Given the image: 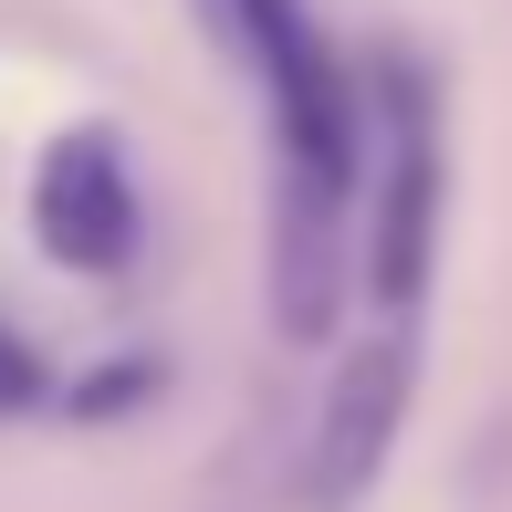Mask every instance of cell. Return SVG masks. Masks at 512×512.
I'll return each instance as SVG.
<instances>
[{
    "label": "cell",
    "mask_w": 512,
    "mask_h": 512,
    "mask_svg": "<svg viewBox=\"0 0 512 512\" xmlns=\"http://www.w3.org/2000/svg\"><path fill=\"white\" fill-rule=\"evenodd\" d=\"M241 53L262 63L272 147H283V230H272V314L283 335H314L335 314V209L356 178V115H345L335 53L304 21V0H220Z\"/></svg>",
    "instance_id": "1"
},
{
    "label": "cell",
    "mask_w": 512,
    "mask_h": 512,
    "mask_svg": "<svg viewBox=\"0 0 512 512\" xmlns=\"http://www.w3.org/2000/svg\"><path fill=\"white\" fill-rule=\"evenodd\" d=\"M408 345H356V356L335 366V387H324L314 408V460H304V512H356L366 492H377L387 450H398L408 429Z\"/></svg>",
    "instance_id": "2"
},
{
    "label": "cell",
    "mask_w": 512,
    "mask_h": 512,
    "mask_svg": "<svg viewBox=\"0 0 512 512\" xmlns=\"http://www.w3.org/2000/svg\"><path fill=\"white\" fill-rule=\"evenodd\" d=\"M439 251V105L429 74L387 63V168H377V304H418Z\"/></svg>",
    "instance_id": "3"
},
{
    "label": "cell",
    "mask_w": 512,
    "mask_h": 512,
    "mask_svg": "<svg viewBox=\"0 0 512 512\" xmlns=\"http://www.w3.org/2000/svg\"><path fill=\"white\" fill-rule=\"evenodd\" d=\"M32 220H42V251H53V262L126 272V251H136V178H126V157H115V136L84 126V136H63V147L42 157Z\"/></svg>",
    "instance_id": "4"
},
{
    "label": "cell",
    "mask_w": 512,
    "mask_h": 512,
    "mask_svg": "<svg viewBox=\"0 0 512 512\" xmlns=\"http://www.w3.org/2000/svg\"><path fill=\"white\" fill-rule=\"evenodd\" d=\"M21 398H32V356L0 335V408H21Z\"/></svg>",
    "instance_id": "5"
}]
</instances>
